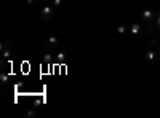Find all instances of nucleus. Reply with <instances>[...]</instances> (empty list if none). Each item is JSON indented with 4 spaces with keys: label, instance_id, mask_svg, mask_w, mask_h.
<instances>
[{
    "label": "nucleus",
    "instance_id": "20e7f679",
    "mask_svg": "<svg viewBox=\"0 0 160 118\" xmlns=\"http://www.w3.org/2000/svg\"><path fill=\"white\" fill-rule=\"evenodd\" d=\"M155 16L157 15L149 8H146V10L141 11V18L144 19V22H155Z\"/></svg>",
    "mask_w": 160,
    "mask_h": 118
},
{
    "label": "nucleus",
    "instance_id": "f8f14e48",
    "mask_svg": "<svg viewBox=\"0 0 160 118\" xmlns=\"http://www.w3.org/2000/svg\"><path fill=\"white\" fill-rule=\"evenodd\" d=\"M0 80H2V83H3V85L7 83V80H8V73H7L5 70H2V73H0Z\"/></svg>",
    "mask_w": 160,
    "mask_h": 118
},
{
    "label": "nucleus",
    "instance_id": "1a4fd4ad",
    "mask_svg": "<svg viewBox=\"0 0 160 118\" xmlns=\"http://www.w3.org/2000/svg\"><path fill=\"white\" fill-rule=\"evenodd\" d=\"M56 61H58L59 64H64L66 61H68V56H66L64 53H58V54H56Z\"/></svg>",
    "mask_w": 160,
    "mask_h": 118
},
{
    "label": "nucleus",
    "instance_id": "9d476101",
    "mask_svg": "<svg viewBox=\"0 0 160 118\" xmlns=\"http://www.w3.org/2000/svg\"><path fill=\"white\" fill-rule=\"evenodd\" d=\"M35 115H37V110H35V109H31V110H28V112L24 113L26 118H34Z\"/></svg>",
    "mask_w": 160,
    "mask_h": 118
},
{
    "label": "nucleus",
    "instance_id": "f3484780",
    "mask_svg": "<svg viewBox=\"0 0 160 118\" xmlns=\"http://www.w3.org/2000/svg\"><path fill=\"white\" fill-rule=\"evenodd\" d=\"M38 2H42V3H50V0H38Z\"/></svg>",
    "mask_w": 160,
    "mask_h": 118
},
{
    "label": "nucleus",
    "instance_id": "f257e3e1",
    "mask_svg": "<svg viewBox=\"0 0 160 118\" xmlns=\"http://www.w3.org/2000/svg\"><path fill=\"white\" fill-rule=\"evenodd\" d=\"M40 18H42V21H51L53 18H55V7H51L50 3L45 5L42 10H40Z\"/></svg>",
    "mask_w": 160,
    "mask_h": 118
},
{
    "label": "nucleus",
    "instance_id": "ddd939ff",
    "mask_svg": "<svg viewBox=\"0 0 160 118\" xmlns=\"http://www.w3.org/2000/svg\"><path fill=\"white\" fill-rule=\"evenodd\" d=\"M158 46H160V40L158 38H152V50H158Z\"/></svg>",
    "mask_w": 160,
    "mask_h": 118
},
{
    "label": "nucleus",
    "instance_id": "a211bd4d",
    "mask_svg": "<svg viewBox=\"0 0 160 118\" xmlns=\"http://www.w3.org/2000/svg\"><path fill=\"white\" fill-rule=\"evenodd\" d=\"M157 53H158V54H160V46H158V50H157Z\"/></svg>",
    "mask_w": 160,
    "mask_h": 118
},
{
    "label": "nucleus",
    "instance_id": "39448f33",
    "mask_svg": "<svg viewBox=\"0 0 160 118\" xmlns=\"http://www.w3.org/2000/svg\"><path fill=\"white\" fill-rule=\"evenodd\" d=\"M58 43H59V38H58L56 35H48V37L45 38V45H47L48 48H56Z\"/></svg>",
    "mask_w": 160,
    "mask_h": 118
},
{
    "label": "nucleus",
    "instance_id": "7ed1b4c3",
    "mask_svg": "<svg viewBox=\"0 0 160 118\" xmlns=\"http://www.w3.org/2000/svg\"><path fill=\"white\" fill-rule=\"evenodd\" d=\"M158 58H160V54L157 53L155 50H148L144 53V61L148 62V64H157Z\"/></svg>",
    "mask_w": 160,
    "mask_h": 118
},
{
    "label": "nucleus",
    "instance_id": "9b49d317",
    "mask_svg": "<svg viewBox=\"0 0 160 118\" xmlns=\"http://www.w3.org/2000/svg\"><path fill=\"white\" fill-rule=\"evenodd\" d=\"M50 5L55 7V8H58V7L62 5V0H50Z\"/></svg>",
    "mask_w": 160,
    "mask_h": 118
},
{
    "label": "nucleus",
    "instance_id": "6e6552de",
    "mask_svg": "<svg viewBox=\"0 0 160 118\" xmlns=\"http://www.w3.org/2000/svg\"><path fill=\"white\" fill-rule=\"evenodd\" d=\"M154 32V22H146V26H144V34L146 35H151Z\"/></svg>",
    "mask_w": 160,
    "mask_h": 118
},
{
    "label": "nucleus",
    "instance_id": "423d86ee",
    "mask_svg": "<svg viewBox=\"0 0 160 118\" xmlns=\"http://www.w3.org/2000/svg\"><path fill=\"white\" fill-rule=\"evenodd\" d=\"M130 32H131L133 35H138V34L141 32V26H139L138 22H133V24L130 26Z\"/></svg>",
    "mask_w": 160,
    "mask_h": 118
},
{
    "label": "nucleus",
    "instance_id": "0eeeda50",
    "mask_svg": "<svg viewBox=\"0 0 160 118\" xmlns=\"http://www.w3.org/2000/svg\"><path fill=\"white\" fill-rule=\"evenodd\" d=\"M128 32V26L127 24H118L117 26V34L118 35H125Z\"/></svg>",
    "mask_w": 160,
    "mask_h": 118
},
{
    "label": "nucleus",
    "instance_id": "2eb2a0df",
    "mask_svg": "<svg viewBox=\"0 0 160 118\" xmlns=\"http://www.w3.org/2000/svg\"><path fill=\"white\" fill-rule=\"evenodd\" d=\"M35 3H38V0H26V5L28 7H34Z\"/></svg>",
    "mask_w": 160,
    "mask_h": 118
},
{
    "label": "nucleus",
    "instance_id": "f03ea898",
    "mask_svg": "<svg viewBox=\"0 0 160 118\" xmlns=\"http://www.w3.org/2000/svg\"><path fill=\"white\" fill-rule=\"evenodd\" d=\"M13 58V51H11V42L10 40H3L2 43V59H11Z\"/></svg>",
    "mask_w": 160,
    "mask_h": 118
},
{
    "label": "nucleus",
    "instance_id": "4468645a",
    "mask_svg": "<svg viewBox=\"0 0 160 118\" xmlns=\"http://www.w3.org/2000/svg\"><path fill=\"white\" fill-rule=\"evenodd\" d=\"M154 24H155V27L160 31V13H158V15L155 16V22H154Z\"/></svg>",
    "mask_w": 160,
    "mask_h": 118
},
{
    "label": "nucleus",
    "instance_id": "dca6fc26",
    "mask_svg": "<svg viewBox=\"0 0 160 118\" xmlns=\"http://www.w3.org/2000/svg\"><path fill=\"white\" fill-rule=\"evenodd\" d=\"M43 62H45V64H50V62H51V54H45Z\"/></svg>",
    "mask_w": 160,
    "mask_h": 118
}]
</instances>
